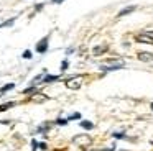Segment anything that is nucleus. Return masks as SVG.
<instances>
[{"mask_svg": "<svg viewBox=\"0 0 153 151\" xmlns=\"http://www.w3.org/2000/svg\"><path fill=\"white\" fill-rule=\"evenodd\" d=\"M48 46H50V35L45 36L43 39H40V41H38V44L35 46V51L40 53V54H45V53L48 51Z\"/></svg>", "mask_w": 153, "mask_h": 151, "instance_id": "obj_1", "label": "nucleus"}, {"mask_svg": "<svg viewBox=\"0 0 153 151\" xmlns=\"http://www.w3.org/2000/svg\"><path fill=\"white\" fill-rule=\"evenodd\" d=\"M74 143L79 146H86V144H91V138L87 135H77V136H74Z\"/></svg>", "mask_w": 153, "mask_h": 151, "instance_id": "obj_2", "label": "nucleus"}, {"mask_svg": "<svg viewBox=\"0 0 153 151\" xmlns=\"http://www.w3.org/2000/svg\"><path fill=\"white\" fill-rule=\"evenodd\" d=\"M66 87L68 89H79L81 87V77H73V79H68L66 81Z\"/></svg>", "mask_w": 153, "mask_h": 151, "instance_id": "obj_3", "label": "nucleus"}, {"mask_svg": "<svg viewBox=\"0 0 153 151\" xmlns=\"http://www.w3.org/2000/svg\"><path fill=\"white\" fill-rule=\"evenodd\" d=\"M123 62L120 61V62H117V64H110V66H100V71H104V72H110V71H117V69H122L123 67Z\"/></svg>", "mask_w": 153, "mask_h": 151, "instance_id": "obj_4", "label": "nucleus"}, {"mask_svg": "<svg viewBox=\"0 0 153 151\" xmlns=\"http://www.w3.org/2000/svg\"><path fill=\"white\" fill-rule=\"evenodd\" d=\"M138 59L143 62H152L153 61V53H146V51H140L138 53Z\"/></svg>", "mask_w": 153, "mask_h": 151, "instance_id": "obj_5", "label": "nucleus"}, {"mask_svg": "<svg viewBox=\"0 0 153 151\" xmlns=\"http://www.w3.org/2000/svg\"><path fill=\"white\" fill-rule=\"evenodd\" d=\"M135 8H137L135 5H132V7H127V8L120 10V12H119V15H117V16H119V18H120V16H125V15H128V13L135 12Z\"/></svg>", "mask_w": 153, "mask_h": 151, "instance_id": "obj_6", "label": "nucleus"}, {"mask_svg": "<svg viewBox=\"0 0 153 151\" xmlns=\"http://www.w3.org/2000/svg\"><path fill=\"white\" fill-rule=\"evenodd\" d=\"M58 79H59V76H50V74H46L41 82H43V84H50V82H56Z\"/></svg>", "mask_w": 153, "mask_h": 151, "instance_id": "obj_7", "label": "nucleus"}, {"mask_svg": "<svg viewBox=\"0 0 153 151\" xmlns=\"http://www.w3.org/2000/svg\"><path fill=\"white\" fill-rule=\"evenodd\" d=\"M79 125L82 128H86V130H92V128H94V123H92V121H89V120H82Z\"/></svg>", "mask_w": 153, "mask_h": 151, "instance_id": "obj_8", "label": "nucleus"}, {"mask_svg": "<svg viewBox=\"0 0 153 151\" xmlns=\"http://www.w3.org/2000/svg\"><path fill=\"white\" fill-rule=\"evenodd\" d=\"M13 105H15V102H7V104H2V105H0V112L8 110V108H12Z\"/></svg>", "mask_w": 153, "mask_h": 151, "instance_id": "obj_9", "label": "nucleus"}, {"mask_svg": "<svg viewBox=\"0 0 153 151\" xmlns=\"http://www.w3.org/2000/svg\"><path fill=\"white\" fill-rule=\"evenodd\" d=\"M107 49H109V48H107V46H102V48H100V46H97V48H94V54H102V53H105L107 51Z\"/></svg>", "mask_w": 153, "mask_h": 151, "instance_id": "obj_10", "label": "nucleus"}, {"mask_svg": "<svg viewBox=\"0 0 153 151\" xmlns=\"http://www.w3.org/2000/svg\"><path fill=\"white\" fill-rule=\"evenodd\" d=\"M12 89H15V84H7L0 89V94H2V92H7V90H12Z\"/></svg>", "mask_w": 153, "mask_h": 151, "instance_id": "obj_11", "label": "nucleus"}, {"mask_svg": "<svg viewBox=\"0 0 153 151\" xmlns=\"http://www.w3.org/2000/svg\"><path fill=\"white\" fill-rule=\"evenodd\" d=\"M22 58H23V59H31V51H30V49H27V51L22 54Z\"/></svg>", "mask_w": 153, "mask_h": 151, "instance_id": "obj_12", "label": "nucleus"}, {"mask_svg": "<svg viewBox=\"0 0 153 151\" xmlns=\"http://www.w3.org/2000/svg\"><path fill=\"white\" fill-rule=\"evenodd\" d=\"M31 92H36V87H35V85H31V87L25 89V90H23V94H31Z\"/></svg>", "mask_w": 153, "mask_h": 151, "instance_id": "obj_13", "label": "nucleus"}, {"mask_svg": "<svg viewBox=\"0 0 153 151\" xmlns=\"http://www.w3.org/2000/svg\"><path fill=\"white\" fill-rule=\"evenodd\" d=\"M56 123H58V125H61V127H64V125H68V120H66V118H58Z\"/></svg>", "mask_w": 153, "mask_h": 151, "instance_id": "obj_14", "label": "nucleus"}, {"mask_svg": "<svg viewBox=\"0 0 153 151\" xmlns=\"http://www.w3.org/2000/svg\"><path fill=\"white\" fill-rule=\"evenodd\" d=\"M31 148H33V151H36L38 148H40V143H38L36 140H31Z\"/></svg>", "mask_w": 153, "mask_h": 151, "instance_id": "obj_15", "label": "nucleus"}, {"mask_svg": "<svg viewBox=\"0 0 153 151\" xmlns=\"http://www.w3.org/2000/svg\"><path fill=\"white\" fill-rule=\"evenodd\" d=\"M68 64H69V62H68V59H64L63 64H61V71H66V69H68Z\"/></svg>", "mask_w": 153, "mask_h": 151, "instance_id": "obj_16", "label": "nucleus"}, {"mask_svg": "<svg viewBox=\"0 0 153 151\" xmlns=\"http://www.w3.org/2000/svg\"><path fill=\"white\" fill-rule=\"evenodd\" d=\"M112 136H115L117 140H122V138H125V135H123V133H114Z\"/></svg>", "mask_w": 153, "mask_h": 151, "instance_id": "obj_17", "label": "nucleus"}, {"mask_svg": "<svg viewBox=\"0 0 153 151\" xmlns=\"http://www.w3.org/2000/svg\"><path fill=\"white\" fill-rule=\"evenodd\" d=\"M69 118H71V120H79V118H81V113H73Z\"/></svg>", "mask_w": 153, "mask_h": 151, "instance_id": "obj_18", "label": "nucleus"}, {"mask_svg": "<svg viewBox=\"0 0 153 151\" xmlns=\"http://www.w3.org/2000/svg\"><path fill=\"white\" fill-rule=\"evenodd\" d=\"M13 21H15V18H12L10 21H5V23H2V25H0V26H8V25H12V23H13Z\"/></svg>", "mask_w": 153, "mask_h": 151, "instance_id": "obj_19", "label": "nucleus"}, {"mask_svg": "<svg viewBox=\"0 0 153 151\" xmlns=\"http://www.w3.org/2000/svg\"><path fill=\"white\" fill-rule=\"evenodd\" d=\"M40 148L41 150H46V143H40Z\"/></svg>", "mask_w": 153, "mask_h": 151, "instance_id": "obj_20", "label": "nucleus"}, {"mask_svg": "<svg viewBox=\"0 0 153 151\" xmlns=\"http://www.w3.org/2000/svg\"><path fill=\"white\" fill-rule=\"evenodd\" d=\"M53 3H61V2H64V0H51Z\"/></svg>", "mask_w": 153, "mask_h": 151, "instance_id": "obj_21", "label": "nucleus"}, {"mask_svg": "<svg viewBox=\"0 0 153 151\" xmlns=\"http://www.w3.org/2000/svg\"><path fill=\"white\" fill-rule=\"evenodd\" d=\"M145 33H146V35H150V36L153 38V31H145Z\"/></svg>", "mask_w": 153, "mask_h": 151, "instance_id": "obj_22", "label": "nucleus"}, {"mask_svg": "<svg viewBox=\"0 0 153 151\" xmlns=\"http://www.w3.org/2000/svg\"><path fill=\"white\" fill-rule=\"evenodd\" d=\"M152 108H153V104H152Z\"/></svg>", "mask_w": 153, "mask_h": 151, "instance_id": "obj_23", "label": "nucleus"}]
</instances>
